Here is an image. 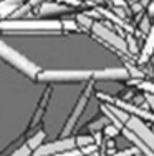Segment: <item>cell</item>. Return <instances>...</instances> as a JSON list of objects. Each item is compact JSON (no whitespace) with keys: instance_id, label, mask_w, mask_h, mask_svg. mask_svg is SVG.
<instances>
[{"instance_id":"1","label":"cell","mask_w":154,"mask_h":156,"mask_svg":"<svg viewBox=\"0 0 154 156\" xmlns=\"http://www.w3.org/2000/svg\"><path fill=\"white\" fill-rule=\"evenodd\" d=\"M63 23L58 20H25V18H5L0 22V30L10 33H58Z\"/></svg>"},{"instance_id":"2","label":"cell","mask_w":154,"mask_h":156,"mask_svg":"<svg viewBox=\"0 0 154 156\" xmlns=\"http://www.w3.org/2000/svg\"><path fill=\"white\" fill-rule=\"evenodd\" d=\"M0 58L3 62H7L10 66H13L15 70H18L20 73H23L30 80H36L40 72H42V68L35 62H32L28 57H25L23 53H20L13 47H10L2 38H0Z\"/></svg>"},{"instance_id":"3","label":"cell","mask_w":154,"mask_h":156,"mask_svg":"<svg viewBox=\"0 0 154 156\" xmlns=\"http://www.w3.org/2000/svg\"><path fill=\"white\" fill-rule=\"evenodd\" d=\"M94 70H42L36 81L42 83H85L91 81Z\"/></svg>"},{"instance_id":"4","label":"cell","mask_w":154,"mask_h":156,"mask_svg":"<svg viewBox=\"0 0 154 156\" xmlns=\"http://www.w3.org/2000/svg\"><path fill=\"white\" fill-rule=\"evenodd\" d=\"M91 90H93V81H90V83H88V87L83 90V93L80 95V98H78V101H76V105H75V108H73L71 115L68 116L67 123H65V126H63L61 138L71 136V131L75 129V126H76V123H78L80 116H81L83 111L86 110V105H88V101H90V96H91Z\"/></svg>"},{"instance_id":"5","label":"cell","mask_w":154,"mask_h":156,"mask_svg":"<svg viewBox=\"0 0 154 156\" xmlns=\"http://www.w3.org/2000/svg\"><path fill=\"white\" fill-rule=\"evenodd\" d=\"M76 138L75 136H67V138H60L50 141V143H43L36 151H33L32 156H50V154H56V153H63V151H71L76 150Z\"/></svg>"},{"instance_id":"6","label":"cell","mask_w":154,"mask_h":156,"mask_svg":"<svg viewBox=\"0 0 154 156\" xmlns=\"http://www.w3.org/2000/svg\"><path fill=\"white\" fill-rule=\"evenodd\" d=\"M98 96H100L101 100H104V101H108L109 105H115V106H118V108H121V110L128 111V113L133 115V116H138V118H141V120H151L154 123V113H152V111L144 110V108L136 106V105H131V103L124 101V100L115 98V96H109L106 93H98Z\"/></svg>"},{"instance_id":"7","label":"cell","mask_w":154,"mask_h":156,"mask_svg":"<svg viewBox=\"0 0 154 156\" xmlns=\"http://www.w3.org/2000/svg\"><path fill=\"white\" fill-rule=\"evenodd\" d=\"M94 33H96L98 38H101L104 43H108V45H111L113 48H116L118 51H128V43L124 38H121L118 33L111 32L109 28H106L103 23H98V22H94L93 28H91Z\"/></svg>"},{"instance_id":"8","label":"cell","mask_w":154,"mask_h":156,"mask_svg":"<svg viewBox=\"0 0 154 156\" xmlns=\"http://www.w3.org/2000/svg\"><path fill=\"white\" fill-rule=\"evenodd\" d=\"M126 128L131 129L139 140H142L154 151V131H152V128H148V126L142 123L141 118L131 116L129 120H128V123H126Z\"/></svg>"},{"instance_id":"9","label":"cell","mask_w":154,"mask_h":156,"mask_svg":"<svg viewBox=\"0 0 154 156\" xmlns=\"http://www.w3.org/2000/svg\"><path fill=\"white\" fill-rule=\"evenodd\" d=\"M129 75L131 73L128 72L126 68H103V70H94L93 80H98V81H106V80L118 81V80H126V78H129Z\"/></svg>"},{"instance_id":"10","label":"cell","mask_w":154,"mask_h":156,"mask_svg":"<svg viewBox=\"0 0 154 156\" xmlns=\"http://www.w3.org/2000/svg\"><path fill=\"white\" fill-rule=\"evenodd\" d=\"M23 0H0V18L5 20L7 17L12 18V15L20 9Z\"/></svg>"},{"instance_id":"11","label":"cell","mask_w":154,"mask_h":156,"mask_svg":"<svg viewBox=\"0 0 154 156\" xmlns=\"http://www.w3.org/2000/svg\"><path fill=\"white\" fill-rule=\"evenodd\" d=\"M70 7L67 5H61L58 2H43L38 9V13L40 15H53V13H63V12H68Z\"/></svg>"},{"instance_id":"12","label":"cell","mask_w":154,"mask_h":156,"mask_svg":"<svg viewBox=\"0 0 154 156\" xmlns=\"http://www.w3.org/2000/svg\"><path fill=\"white\" fill-rule=\"evenodd\" d=\"M152 55H154V25H152L151 32L148 33V37H146V43H144V48H142L141 57H139V62L141 63L148 62Z\"/></svg>"},{"instance_id":"13","label":"cell","mask_w":154,"mask_h":156,"mask_svg":"<svg viewBox=\"0 0 154 156\" xmlns=\"http://www.w3.org/2000/svg\"><path fill=\"white\" fill-rule=\"evenodd\" d=\"M50 88H48V91H46V95H43L42 96V100H40V103H38V108H36L35 111V115L32 116V121H30V125H28V129L30 128H33V126L38 123L40 120H42V116H43V113H45V110H46V103H48V98H50Z\"/></svg>"},{"instance_id":"14","label":"cell","mask_w":154,"mask_h":156,"mask_svg":"<svg viewBox=\"0 0 154 156\" xmlns=\"http://www.w3.org/2000/svg\"><path fill=\"white\" fill-rule=\"evenodd\" d=\"M43 140H45V131L40 129V131H36L35 135H32L30 138L27 140V144H28V148H30L32 151H36L43 144Z\"/></svg>"},{"instance_id":"15","label":"cell","mask_w":154,"mask_h":156,"mask_svg":"<svg viewBox=\"0 0 154 156\" xmlns=\"http://www.w3.org/2000/svg\"><path fill=\"white\" fill-rule=\"evenodd\" d=\"M111 121L108 120V116H100V118H94L93 121H91L90 125H88V129H90L91 133H96V131H101V129H104L106 126H108Z\"/></svg>"},{"instance_id":"16","label":"cell","mask_w":154,"mask_h":156,"mask_svg":"<svg viewBox=\"0 0 154 156\" xmlns=\"http://www.w3.org/2000/svg\"><path fill=\"white\" fill-rule=\"evenodd\" d=\"M76 22H78V25L81 28H85V30H91L93 28V25H94V20H93V17H90L88 13H80L78 17H76Z\"/></svg>"},{"instance_id":"17","label":"cell","mask_w":154,"mask_h":156,"mask_svg":"<svg viewBox=\"0 0 154 156\" xmlns=\"http://www.w3.org/2000/svg\"><path fill=\"white\" fill-rule=\"evenodd\" d=\"M76 144H78V148L81 150V148H85V146L94 144V138L91 135H80V136H76Z\"/></svg>"},{"instance_id":"18","label":"cell","mask_w":154,"mask_h":156,"mask_svg":"<svg viewBox=\"0 0 154 156\" xmlns=\"http://www.w3.org/2000/svg\"><path fill=\"white\" fill-rule=\"evenodd\" d=\"M32 154H33V151H32L30 148H28V144L25 143V144H22V146H18L17 150L9 156H32Z\"/></svg>"},{"instance_id":"19","label":"cell","mask_w":154,"mask_h":156,"mask_svg":"<svg viewBox=\"0 0 154 156\" xmlns=\"http://www.w3.org/2000/svg\"><path fill=\"white\" fill-rule=\"evenodd\" d=\"M103 131H104V136H106V138H115V136H118V135H119L121 129L118 128V126H115V125L109 123L104 129H103Z\"/></svg>"},{"instance_id":"20","label":"cell","mask_w":154,"mask_h":156,"mask_svg":"<svg viewBox=\"0 0 154 156\" xmlns=\"http://www.w3.org/2000/svg\"><path fill=\"white\" fill-rule=\"evenodd\" d=\"M61 23H63V28H65V30H73V32L81 30V27L78 25V22H76V20H63Z\"/></svg>"},{"instance_id":"21","label":"cell","mask_w":154,"mask_h":156,"mask_svg":"<svg viewBox=\"0 0 154 156\" xmlns=\"http://www.w3.org/2000/svg\"><path fill=\"white\" fill-rule=\"evenodd\" d=\"M139 28H141L142 33H146V35H148V33L151 32L152 25H151V22H149V17H144V18H142L141 23H139Z\"/></svg>"},{"instance_id":"22","label":"cell","mask_w":154,"mask_h":156,"mask_svg":"<svg viewBox=\"0 0 154 156\" xmlns=\"http://www.w3.org/2000/svg\"><path fill=\"white\" fill-rule=\"evenodd\" d=\"M136 83L141 90H144L146 93H154V83H149V81H144V83H138V81H133Z\"/></svg>"},{"instance_id":"23","label":"cell","mask_w":154,"mask_h":156,"mask_svg":"<svg viewBox=\"0 0 154 156\" xmlns=\"http://www.w3.org/2000/svg\"><path fill=\"white\" fill-rule=\"evenodd\" d=\"M55 2L61 3V5H67V7H81L83 5L81 0H55Z\"/></svg>"},{"instance_id":"24","label":"cell","mask_w":154,"mask_h":156,"mask_svg":"<svg viewBox=\"0 0 154 156\" xmlns=\"http://www.w3.org/2000/svg\"><path fill=\"white\" fill-rule=\"evenodd\" d=\"M50 156H83L81 150H71V151H63V153H56V154H50Z\"/></svg>"},{"instance_id":"25","label":"cell","mask_w":154,"mask_h":156,"mask_svg":"<svg viewBox=\"0 0 154 156\" xmlns=\"http://www.w3.org/2000/svg\"><path fill=\"white\" fill-rule=\"evenodd\" d=\"M136 148H129V150H123V151H118V153H115V154H109V156H134L136 154Z\"/></svg>"},{"instance_id":"26","label":"cell","mask_w":154,"mask_h":156,"mask_svg":"<svg viewBox=\"0 0 154 156\" xmlns=\"http://www.w3.org/2000/svg\"><path fill=\"white\" fill-rule=\"evenodd\" d=\"M126 43H128V50H129L131 53H138V48H136V42H134V38H133V37H128Z\"/></svg>"},{"instance_id":"27","label":"cell","mask_w":154,"mask_h":156,"mask_svg":"<svg viewBox=\"0 0 154 156\" xmlns=\"http://www.w3.org/2000/svg\"><path fill=\"white\" fill-rule=\"evenodd\" d=\"M146 101L151 105V110H152V113H154V93H146Z\"/></svg>"},{"instance_id":"28","label":"cell","mask_w":154,"mask_h":156,"mask_svg":"<svg viewBox=\"0 0 154 156\" xmlns=\"http://www.w3.org/2000/svg\"><path fill=\"white\" fill-rule=\"evenodd\" d=\"M148 13H149V17H154V0L148 5Z\"/></svg>"},{"instance_id":"29","label":"cell","mask_w":154,"mask_h":156,"mask_svg":"<svg viewBox=\"0 0 154 156\" xmlns=\"http://www.w3.org/2000/svg\"><path fill=\"white\" fill-rule=\"evenodd\" d=\"M113 3H115L116 7H124L126 5V0H111Z\"/></svg>"},{"instance_id":"30","label":"cell","mask_w":154,"mask_h":156,"mask_svg":"<svg viewBox=\"0 0 154 156\" xmlns=\"http://www.w3.org/2000/svg\"><path fill=\"white\" fill-rule=\"evenodd\" d=\"M151 2H152V0H141V5H142V7H148Z\"/></svg>"},{"instance_id":"31","label":"cell","mask_w":154,"mask_h":156,"mask_svg":"<svg viewBox=\"0 0 154 156\" xmlns=\"http://www.w3.org/2000/svg\"><path fill=\"white\" fill-rule=\"evenodd\" d=\"M152 131H154V126H152Z\"/></svg>"}]
</instances>
